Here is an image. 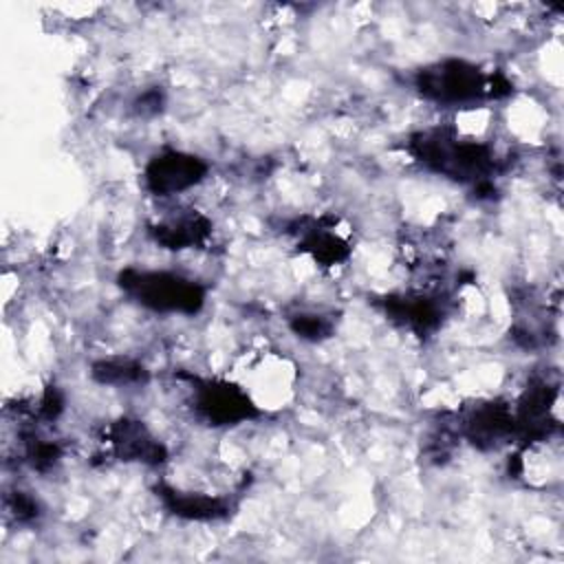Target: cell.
Returning <instances> with one entry per match:
<instances>
[{
    "label": "cell",
    "instance_id": "cell-1",
    "mask_svg": "<svg viewBox=\"0 0 564 564\" xmlns=\"http://www.w3.org/2000/svg\"><path fill=\"white\" fill-rule=\"evenodd\" d=\"M408 152L430 172L474 187L491 181L498 170V159L487 143L460 139L449 128H432L412 134Z\"/></svg>",
    "mask_w": 564,
    "mask_h": 564
},
{
    "label": "cell",
    "instance_id": "cell-2",
    "mask_svg": "<svg viewBox=\"0 0 564 564\" xmlns=\"http://www.w3.org/2000/svg\"><path fill=\"white\" fill-rule=\"evenodd\" d=\"M117 284L137 304L154 313L196 315L205 304V289L196 280L172 271L123 269Z\"/></svg>",
    "mask_w": 564,
    "mask_h": 564
},
{
    "label": "cell",
    "instance_id": "cell-3",
    "mask_svg": "<svg viewBox=\"0 0 564 564\" xmlns=\"http://www.w3.org/2000/svg\"><path fill=\"white\" fill-rule=\"evenodd\" d=\"M414 86L425 99L436 104H469L491 97V73L467 59L447 57L419 68Z\"/></svg>",
    "mask_w": 564,
    "mask_h": 564
},
{
    "label": "cell",
    "instance_id": "cell-4",
    "mask_svg": "<svg viewBox=\"0 0 564 564\" xmlns=\"http://www.w3.org/2000/svg\"><path fill=\"white\" fill-rule=\"evenodd\" d=\"M185 379L192 383L194 412L207 425L227 427L260 416L258 405L240 386L223 379H200L192 375H185Z\"/></svg>",
    "mask_w": 564,
    "mask_h": 564
},
{
    "label": "cell",
    "instance_id": "cell-5",
    "mask_svg": "<svg viewBox=\"0 0 564 564\" xmlns=\"http://www.w3.org/2000/svg\"><path fill=\"white\" fill-rule=\"evenodd\" d=\"M458 434L476 449L491 452L516 438L513 408L502 399H489L474 405L458 423Z\"/></svg>",
    "mask_w": 564,
    "mask_h": 564
},
{
    "label": "cell",
    "instance_id": "cell-6",
    "mask_svg": "<svg viewBox=\"0 0 564 564\" xmlns=\"http://www.w3.org/2000/svg\"><path fill=\"white\" fill-rule=\"evenodd\" d=\"M207 163L189 152L167 150L152 156L145 165L143 181L154 196L181 194L207 176Z\"/></svg>",
    "mask_w": 564,
    "mask_h": 564
},
{
    "label": "cell",
    "instance_id": "cell-7",
    "mask_svg": "<svg viewBox=\"0 0 564 564\" xmlns=\"http://www.w3.org/2000/svg\"><path fill=\"white\" fill-rule=\"evenodd\" d=\"M555 399H557V388L551 386L546 379H533L524 388L522 397L518 399V405L513 408L518 441H522L524 445L546 441V436L555 427V419H553Z\"/></svg>",
    "mask_w": 564,
    "mask_h": 564
},
{
    "label": "cell",
    "instance_id": "cell-8",
    "mask_svg": "<svg viewBox=\"0 0 564 564\" xmlns=\"http://www.w3.org/2000/svg\"><path fill=\"white\" fill-rule=\"evenodd\" d=\"M110 452L126 463L161 465L167 458L165 445L137 419L121 416L106 427Z\"/></svg>",
    "mask_w": 564,
    "mask_h": 564
},
{
    "label": "cell",
    "instance_id": "cell-9",
    "mask_svg": "<svg viewBox=\"0 0 564 564\" xmlns=\"http://www.w3.org/2000/svg\"><path fill=\"white\" fill-rule=\"evenodd\" d=\"M381 311L394 324L408 328L416 337H427L443 322V306L427 293H390L379 300Z\"/></svg>",
    "mask_w": 564,
    "mask_h": 564
},
{
    "label": "cell",
    "instance_id": "cell-10",
    "mask_svg": "<svg viewBox=\"0 0 564 564\" xmlns=\"http://www.w3.org/2000/svg\"><path fill=\"white\" fill-rule=\"evenodd\" d=\"M295 236L297 251L319 267H337L350 258V245L335 231L326 218H302L289 229Z\"/></svg>",
    "mask_w": 564,
    "mask_h": 564
},
{
    "label": "cell",
    "instance_id": "cell-11",
    "mask_svg": "<svg viewBox=\"0 0 564 564\" xmlns=\"http://www.w3.org/2000/svg\"><path fill=\"white\" fill-rule=\"evenodd\" d=\"M156 496L161 498L163 507L172 516L183 518V520L209 522V520H223L231 513V505L225 498L198 494V491H181L165 482L156 485Z\"/></svg>",
    "mask_w": 564,
    "mask_h": 564
},
{
    "label": "cell",
    "instance_id": "cell-12",
    "mask_svg": "<svg viewBox=\"0 0 564 564\" xmlns=\"http://www.w3.org/2000/svg\"><path fill=\"white\" fill-rule=\"evenodd\" d=\"M150 238L172 251L181 249H194L209 240L212 236V220L198 212H187L172 216L167 220H161L156 225H150Z\"/></svg>",
    "mask_w": 564,
    "mask_h": 564
},
{
    "label": "cell",
    "instance_id": "cell-13",
    "mask_svg": "<svg viewBox=\"0 0 564 564\" xmlns=\"http://www.w3.org/2000/svg\"><path fill=\"white\" fill-rule=\"evenodd\" d=\"M90 377L101 386H139L150 379V372L134 359H99L90 366Z\"/></svg>",
    "mask_w": 564,
    "mask_h": 564
},
{
    "label": "cell",
    "instance_id": "cell-14",
    "mask_svg": "<svg viewBox=\"0 0 564 564\" xmlns=\"http://www.w3.org/2000/svg\"><path fill=\"white\" fill-rule=\"evenodd\" d=\"M289 328L306 341H324L335 333L333 319L319 313H297L289 319Z\"/></svg>",
    "mask_w": 564,
    "mask_h": 564
},
{
    "label": "cell",
    "instance_id": "cell-15",
    "mask_svg": "<svg viewBox=\"0 0 564 564\" xmlns=\"http://www.w3.org/2000/svg\"><path fill=\"white\" fill-rule=\"evenodd\" d=\"M62 458V447L55 441L26 438V460L37 471H48Z\"/></svg>",
    "mask_w": 564,
    "mask_h": 564
},
{
    "label": "cell",
    "instance_id": "cell-16",
    "mask_svg": "<svg viewBox=\"0 0 564 564\" xmlns=\"http://www.w3.org/2000/svg\"><path fill=\"white\" fill-rule=\"evenodd\" d=\"M7 509L9 513L18 520V522H31L40 516V505L33 496L24 494V491H13L7 498Z\"/></svg>",
    "mask_w": 564,
    "mask_h": 564
},
{
    "label": "cell",
    "instance_id": "cell-17",
    "mask_svg": "<svg viewBox=\"0 0 564 564\" xmlns=\"http://www.w3.org/2000/svg\"><path fill=\"white\" fill-rule=\"evenodd\" d=\"M64 412V394L57 386H46L37 403V416L44 421H55Z\"/></svg>",
    "mask_w": 564,
    "mask_h": 564
},
{
    "label": "cell",
    "instance_id": "cell-18",
    "mask_svg": "<svg viewBox=\"0 0 564 564\" xmlns=\"http://www.w3.org/2000/svg\"><path fill=\"white\" fill-rule=\"evenodd\" d=\"M163 104H165V97L159 88H150L145 93H141L134 101V112L139 117H154L163 110Z\"/></svg>",
    "mask_w": 564,
    "mask_h": 564
}]
</instances>
